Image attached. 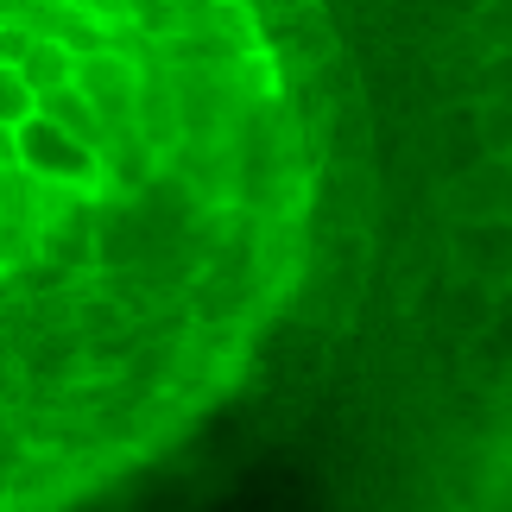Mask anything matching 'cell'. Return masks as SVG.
<instances>
[{"mask_svg":"<svg viewBox=\"0 0 512 512\" xmlns=\"http://www.w3.org/2000/svg\"><path fill=\"white\" fill-rule=\"evenodd\" d=\"M475 38L487 51H512V0H487L475 19Z\"/></svg>","mask_w":512,"mask_h":512,"instance_id":"cell-5","label":"cell"},{"mask_svg":"<svg viewBox=\"0 0 512 512\" xmlns=\"http://www.w3.org/2000/svg\"><path fill=\"white\" fill-rule=\"evenodd\" d=\"M500 405H506V418H512V367L500 373Z\"/></svg>","mask_w":512,"mask_h":512,"instance_id":"cell-6","label":"cell"},{"mask_svg":"<svg viewBox=\"0 0 512 512\" xmlns=\"http://www.w3.org/2000/svg\"><path fill=\"white\" fill-rule=\"evenodd\" d=\"M437 203L449 215H500V222H512V159H475L449 171Z\"/></svg>","mask_w":512,"mask_h":512,"instance_id":"cell-3","label":"cell"},{"mask_svg":"<svg viewBox=\"0 0 512 512\" xmlns=\"http://www.w3.org/2000/svg\"><path fill=\"white\" fill-rule=\"evenodd\" d=\"M342 203L317 0H0V512H165Z\"/></svg>","mask_w":512,"mask_h":512,"instance_id":"cell-1","label":"cell"},{"mask_svg":"<svg viewBox=\"0 0 512 512\" xmlns=\"http://www.w3.org/2000/svg\"><path fill=\"white\" fill-rule=\"evenodd\" d=\"M443 260L468 285L506 291L512 285V222H500V215H449Z\"/></svg>","mask_w":512,"mask_h":512,"instance_id":"cell-2","label":"cell"},{"mask_svg":"<svg viewBox=\"0 0 512 512\" xmlns=\"http://www.w3.org/2000/svg\"><path fill=\"white\" fill-rule=\"evenodd\" d=\"M481 108V159H512V95H494Z\"/></svg>","mask_w":512,"mask_h":512,"instance_id":"cell-4","label":"cell"}]
</instances>
